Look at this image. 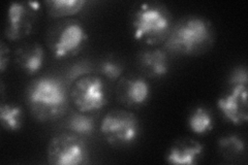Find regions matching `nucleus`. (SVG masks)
Listing matches in <instances>:
<instances>
[{"label":"nucleus","mask_w":248,"mask_h":165,"mask_svg":"<svg viewBox=\"0 0 248 165\" xmlns=\"http://www.w3.org/2000/svg\"><path fill=\"white\" fill-rule=\"evenodd\" d=\"M68 96L64 83L55 76H40L30 82L26 98L32 114L41 121L55 120L67 107Z\"/></svg>","instance_id":"obj_1"},{"label":"nucleus","mask_w":248,"mask_h":165,"mask_svg":"<svg viewBox=\"0 0 248 165\" xmlns=\"http://www.w3.org/2000/svg\"><path fill=\"white\" fill-rule=\"evenodd\" d=\"M214 30L211 23L198 15H187L172 26L166 46L180 55H199L206 52L213 44Z\"/></svg>","instance_id":"obj_2"},{"label":"nucleus","mask_w":248,"mask_h":165,"mask_svg":"<svg viewBox=\"0 0 248 165\" xmlns=\"http://www.w3.org/2000/svg\"><path fill=\"white\" fill-rule=\"evenodd\" d=\"M131 27L135 38L156 45L168 37L172 29V15L162 4L144 2L134 11Z\"/></svg>","instance_id":"obj_3"},{"label":"nucleus","mask_w":248,"mask_h":165,"mask_svg":"<svg viewBox=\"0 0 248 165\" xmlns=\"http://www.w3.org/2000/svg\"><path fill=\"white\" fill-rule=\"evenodd\" d=\"M88 38L82 23L66 20L54 25L48 32L46 44L56 58L71 57L81 51Z\"/></svg>","instance_id":"obj_4"},{"label":"nucleus","mask_w":248,"mask_h":165,"mask_svg":"<svg viewBox=\"0 0 248 165\" xmlns=\"http://www.w3.org/2000/svg\"><path fill=\"white\" fill-rule=\"evenodd\" d=\"M100 132L112 146H129L139 137L140 121L137 116L129 111L113 109L103 118Z\"/></svg>","instance_id":"obj_5"},{"label":"nucleus","mask_w":248,"mask_h":165,"mask_svg":"<svg viewBox=\"0 0 248 165\" xmlns=\"http://www.w3.org/2000/svg\"><path fill=\"white\" fill-rule=\"evenodd\" d=\"M68 94L78 111L86 114L103 108L108 101L105 81L95 75H86L78 78L72 84Z\"/></svg>","instance_id":"obj_6"},{"label":"nucleus","mask_w":248,"mask_h":165,"mask_svg":"<svg viewBox=\"0 0 248 165\" xmlns=\"http://www.w3.org/2000/svg\"><path fill=\"white\" fill-rule=\"evenodd\" d=\"M46 160L53 165H80L89 161V151L82 136L62 133L54 136L46 147Z\"/></svg>","instance_id":"obj_7"},{"label":"nucleus","mask_w":248,"mask_h":165,"mask_svg":"<svg viewBox=\"0 0 248 165\" xmlns=\"http://www.w3.org/2000/svg\"><path fill=\"white\" fill-rule=\"evenodd\" d=\"M38 10L40 3L37 2L11 3L6 15L5 37L14 42L28 36L33 29Z\"/></svg>","instance_id":"obj_8"},{"label":"nucleus","mask_w":248,"mask_h":165,"mask_svg":"<svg viewBox=\"0 0 248 165\" xmlns=\"http://www.w3.org/2000/svg\"><path fill=\"white\" fill-rule=\"evenodd\" d=\"M247 90V85H232L217 101L222 116L235 125H241L248 119Z\"/></svg>","instance_id":"obj_9"},{"label":"nucleus","mask_w":248,"mask_h":165,"mask_svg":"<svg viewBox=\"0 0 248 165\" xmlns=\"http://www.w3.org/2000/svg\"><path fill=\"white\" fill-rule=\"evenodd\" d=\"M116 96L127 107L142 106L150 97V86L142 76H124L116 86Z\"/></svg>","instance_id":"obj_10"},{"label":"nucleus","mask_w":248,"mask_h":165,"mask_svg":"<svg viewBox=\"0 0 248 165\" xmlns=\"http://www.w3.org/2000/svg\"><path fill=\"white\" fill-rule=\"evenodd\" d=\"M204 147L192 138H181L170 146L166 159L168 163L175 165H192L198 163L203 155Z\"/></svg>","instance_id":"obj_11"},{"label":"nucleus","mask_w":248,"mask_h":165,"mask_svg":"<svg viewBox=\"0 0 248 165\" xmlns=\"http://www.w3.org/2000/svg\"><path fill=\"white\" fill-rule=\"evenodd\" d=\"M15 62L29 75L37 74L43 68L46 54L40 44H26L15 51Z\"/></svg>","instance_id":"obj_12"},{"label":"nucleus","mask_w":248,"mask_h":165,"mask_svg":"<svg viewBox=\"0 0 248 165\" xmlns=\"http://www.w3.org/2000/svg\"><path fill=\"white\" fill-rule=\"evenodd\" d=\"M138 61L141 72L149 77H162L169 73V57L167 53L161 49L143 51L140 54Z\"/></svg>","instance_id":"obj_13"},{"label":"nucleus","mask_w":248,"mask_h":165,"mask_svg":"<svg viewBox=\"0 0 248 165\" xmlns=\"http://www.w3.org/2000/svg\"><path fill=\"white\" fill-rule=\"evenodd\" d=\"M87 1L85 0H50L46 1V12L53 18H63L80 13Z\"/></svg>","instance_id":"obj_14"},{"label":"nucleus","mask_w":248,"mask_h":165,"mask_svg":"<svg viewBox=\"0 0 248 165\" xmlns=\"http://www.w3.org/2000/svg\"><path fill=\"white\" fill-rule=\"evenodd\" d=\"M188 127L198 135H203L213 129V118L207 108L199 106L188 117Z\"/></svg>","instance_id":"obj_15"},{"label":"nucleus","mask_w":248,"mask_h":165,"mask_svg":"<svg viewBox=\"0 0 248 165\" xmlns=\"http://www.w3.org/2000/svg\"><path fill=\"white\" fill-rule=\"evenodd\" d=\"M67 128L79 136H89L95 129V122L92 117L86 113L76 112L69 116L67 120Z\"/></svg>","instance_id":"obj_16"},{"label":"nucleus","mask_w":248,"mask_h":165,"mask_svg":"<svg viewBox=\"0 0 248 165\" xmlns=\"http://www.w3.org/2000/svg\"><path fill=\"white\" fill-rule=\"evenodd\" d=\"M0 121L5 130L18 131L23 123L22 108L13 104H2L0 105Z\"/></svg>","instance_id":"obj_17"},{"label":"nucleus","mask_w":248,"mask_h":165,"mask_svg":"<svg viewBox=\"0 0 248 165\" xmlns=\"http://www.w3.org/2000/svg\"><path fill=\"white\" fill-rule=\"evenodd\" d=\"M218 146L221 154L227 158L241 156L245 151L244 140L235 135L221 137L218 141Z\"/></svg>","instance_id":"obj_18"},{"label":"nucleus","mask_w":248,"mask_h":165,"mask_svg":"<svg viewBox=\"0 0 248 165\" xmlns=\"http://www.w3.org/2000/svg\"><path fill=\"white\" fill-rule=\"evenodd\" d=\"M99 72L108 80L116 81L121 76L123 73V66L118 60L108 58L99 64Z\"/></svg>","instance_id":"obj_19"},{"label":"nucleus","mask_w":248,"mask_h":165,"mask_svg":"<svg viewBox=\"0 0 248 165\" xmlns=\"http://www.w3.org/2000/svg\"><path fill=\"white\" fill-rule=\"evenodd\" d=\"M90 73H91V69L86 62H80V63H76L75 65H73V67L71 69L68 70V75H67L68 82L73 84L79 77L89 75Z\"/></svg>","instance_id":"obj_20"},{"label":"nucleus","mask_w":248,"mask_h":165,"mask_svg":"<svg viewBox=\"0 0 248 165\" xmlns=\"http://www.w3.org/2000/svg\"><path fill=\"white\" fill-rule=\"evenodd\" d=\"M229 85H247V69L245 66H239L232 70L229 78Z\"/></svg>","instance_id":"obj_21"},{"label":"nucleus","mask_w":248,"mask_h":165,"mask_svg":"<svg viewBox=\"0 0 248 165\" xmlns=\"http://www.w3.org/2000/svg\"><path fill=\"white\" fill-rule=\"evenodd\" d=\"M9 54H10V49L7 48L5 44L2 42L1 46H0V70L3 73L7 63H9Z\"/></svg>","instance_id":"obj_22"}]
</instances>
